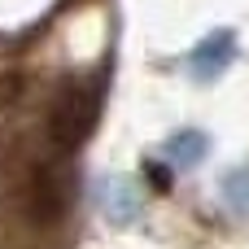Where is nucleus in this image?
I'll list each match as a JSON object with an SVG mask.
<instances>
[{"mask_svg":"<svg viewBox=\"0 0 249 249\" xmlns=\"http://www.w3.org/2000/svg\"><path fill=\"white\" fill-rule=\"evenodd\" d=\"M101 96H105L101 79H74L57 96V105L48 114V140H53L57 153H70V149H79L92 136L96 114H101Z\"/></svg>","mask_w":249,"mask_h":249,"instance_id":"1","label":"nucleus"},{"mask_svg":"<svg viewBox=\"0 0 249 249\" xmlns=\"http://www.w3.org/2000/svg\"><path fill=\"white\" fill-rule=\"evenodd\" d=\"M232 44H236V39H232L228 31L210 35V39L193 53V74H197V79H214V74H223V66H228V61H232V53H236Z\"/></svg>","mask_w":249,"mask_h":249,"instance_id":"2","label":"nucleus"},{"mask_svg":"<svg viewBox=\"0 0 249 249\" xmlns=\"http://www.w3.org/2000/svg\"><path fill=\"white\" fill-rule=\"evenodd\" d=\"M206 149H210V140H206L201 131H179V136L166 140V158H171L175 166H197V162L206 158Z\"/></svg>","mask_w":249,"mask_h":249,"instance_id":"3","label":"nucleus"},{"mask_svg":"<svg viewBox=\"0 0 249 249\" xmlns=\"http://www.w3.org/2000/svg\"><path fill=\"white\" fill-rule=\"evenodd\" d=\"M223 197H228V206H232L236 214H249V166L223 175Z\"/></svg>","mask_w":249,"mask_h":249,"instance_id":"4","label":"nucleus"},{"mask_svg":"<svg viewBox=\"0 0 249 249\" xmlns=\"http://www.w3.org/2000/svg\"><path fill=\"white\" fill-rule=\"evenodd\" d=\"M140 210V197L131 193V184H114V193H109V214L114 219H131Z\"/></svg>","mask_w":249,"mask_h":249,"instance_id":"5","label":"nucleus"}]
</instances>
